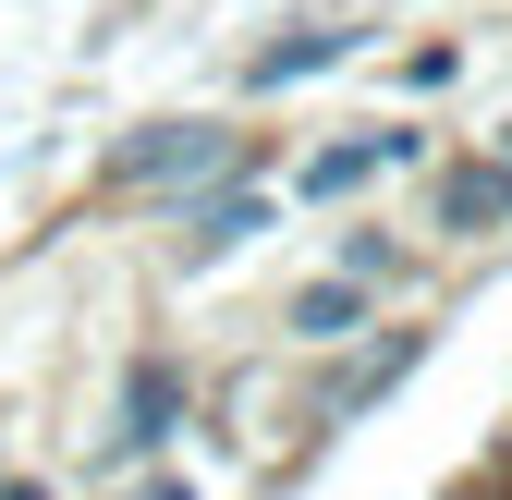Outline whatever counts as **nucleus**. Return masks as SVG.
<instances>
[{
  "label": "nucleus",
  "mask_w": 512,
  "mask_h": 500,
  "mask_svg": "<svg viewBox=\"0 0 512 500\" xmlns=\"http://www.w3.org/2000/svg\"><path fill=\"white\" fill-rule=\"evenodd\" d=\"M208 159H220V135H208V122H183V135L135 147V171H147V183H171V171H208Z\"/></svg>",
  "instance_id": "obj_1"
},
{
  "label": "nucleus",
  "mask_w": 512,
  "mask_h": 500,
  "mask_svg": "<svg viewBox=\"0 0 512 500\" xmlns=\"http://www.w3.org/2000/svg\"><path fill=\"white\" fill-rule=\"evenodd\" d=\"M500 208H512L500 171H464V183H452V220H500Z\"/></svg>",
  "instance_id": "obj_2"
}]
</instances>
